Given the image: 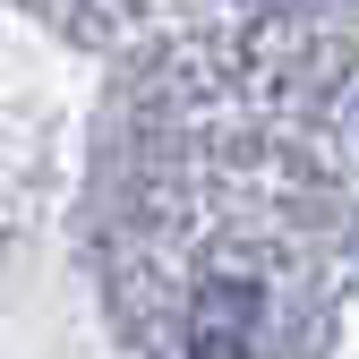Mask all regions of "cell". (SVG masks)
Masks as SVG:
<instances>
[{
  "instance_id": "obj_1",
  "label": "cell",
  "mask_w": 359,
  "mask_h": 359,
  "mask_svg": "<svg viewBox=\"0 0 359 359\" xmlns=\"http://www.w3.org/2000/svg\"><path fill=\"white\" fill-rule=\"evenodd\" d=\"M257 334V291L248 283H205L197 317H189V359H248Z\"/></svg>"
}]
</instances>
